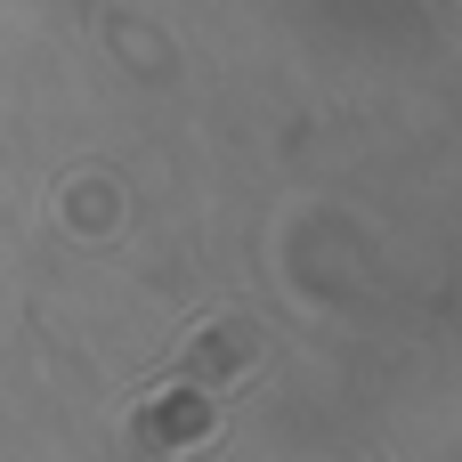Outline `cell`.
Here are the masks:
<instances>
[{
    "label": "cell",
    "mask_w": 462,
    "mask_h": 462,
    "mask_svg": "<svg viewBox=\"0 0 462 462\" xmlns=\"http://www.w3.org/2000/svg\"><path fill=\"white\" fill-rule=\"evenodd\" d=\"M211 422H219V398L171 374V390H162V398H146V406L130 414V447H138L146 462H171V455H187V447H203V439H211Z\"/></svg>",
    "instance_id": "cell-1"
},
{
    "label": "cell",
    "mask_w": 462,
    "mask_h": 462,
    "mask_svg": "<svg viewBox=\"0 0 462 462\" xmlns=\"http://www.w3.org/2000/svg\"><path fill=\"white\" fill-rule=\"evenodd\" d=\"M260 357V341L244 333V325H211V333H195L187 341V357H179V382H195V390H227V382H244V365Z\"/></svg>",
    "instance_id": "cell-2"
}]
</instances>
